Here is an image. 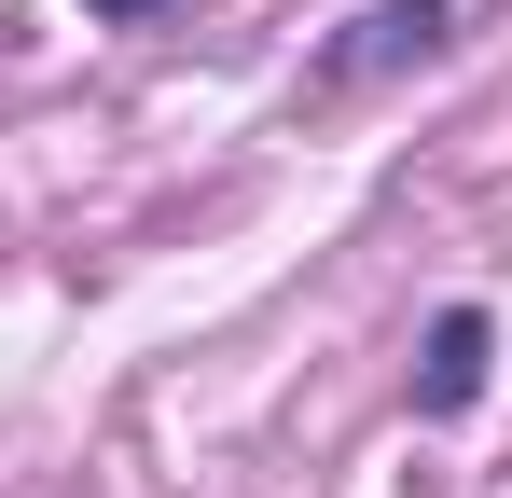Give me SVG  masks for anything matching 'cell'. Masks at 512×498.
<instances>
[{
  "label": "cell",
  "mask_w": 512,
  "mask_h": 498,
  "mask_svg": "<svg viewBox=\"0 0 512 498\" xmlns=\"http://www.w3.org/2000/svg\"><path fill=\"white\" fill-rule=\"evenodd\" d=\"M97 14H153V0H97Z\"/></svg>",
  "instance_id": "7a4b0ae2"
},
{
  "label": "cell",
  "mask_w": 512,
  "mask_h": 498,
  "mask_svg": "<svg viewBox=\"0 0 512 498\" xmlns=\"http://www.w3.org/2000/svg\"><path fill=\"white\" fill-rule=\"evenodd\" d=\"M471 402H485V319L443 305V332H429V415H471Z\"/></svg>",
  "instance_id": "6da1fadb"
}]
</instances>
